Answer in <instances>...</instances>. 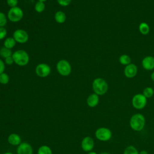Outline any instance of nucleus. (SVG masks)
I'll return each mask as SVG.
<instances>
[{"label":"nucleus","instance_id":"9","mask_svg":"<svg viewBox=\"0 0 154 154\" xmlns=\"http://www.w3.org/2000/svg\"><path fill=\"white\" fill-rule=\"evenodd\" d=\"M13 38L17 43H25L28 40V34L25 30L19 29L14 32Z\"/></svg>","mask_w":154,"mask_h":154},{"label":"nucleus","instance_id":"15","mask_svg":"<svg viewBox=\"0 0 154 154\" xmlns=\"http://www.w3.org/2000/svg\"><path fill=\"white\" fill-rule=\"evenodd\" d=\"M8 141L10 144L13 146L19 145L21 143V138L20 136L16 134H11L9 135Z\"/></svg>","mask_w":154,"mask_h":154},{"label":"nucleus","instance_id":"6","mask_svg":"<svg viewBox=\"0 0 154 154\" xmlns=\"http://www.w3.org/2000/svg\"><path fill=\"white\" fill-rule=\"evenodd\" d=\"M147 103V98L143 94H137L132 99V104L134 108L137 109L144 108Z\"/></svg>","mask_w":154,"mask_h":154},{"label":"nucleus","instance_id":"16","mask_svg":"<svg viewBox=\"0 0 154 154\" xmlns=\"http://www.w3.org/2000/svg\"><path fill=\"white\" fill-rule=\"evenodd\" d=\"M55 19L58 23H63L66 21V16L62 11H58L55 14Z\"/></svg>","mask_w":154,"mask_h":154},{"label":"nucleus","instance_id":"7","mask_svg":"<svg viewBox=\"0 0 154 154\" xmlns=\"http://www.w3.org/2000/svg\"><path fill=\"white\" fill-rule=\"evenodd\" d=\"M96 137L100 141H106L111 139L112 137V132L110 129L106 128H98L95 132Z\"/></svg>","mask_w":154,"mask_h":154},{"label":"nucleus","instance_id":"25","mask_svg":"<svg viewBox=\"0 0 154 154\" xmlns=\"http://www.w3.org/2000/svg\"><path fill=\"white\" fill-rule=\"evenodd\" d=\"M10 80L9 76L5 73H2L0 74V83L2 84H7Z\"/></svg>","mask_w":154,"mask_h":154},{"label":"nucleus","instance_id":"1","mask_svg":"<svg viewBox=\"0 0 154 154\" xmlns=\"http://www.w3.org/2000/svg\"><path fill=\"white\" fill-rule=\"evenodd\" d=\"M146 119L144 116L140 113L135 114L131 117L129 124L131 128L135 131H141L145 126Z\"/></svg>","mask_w":154,"mask_h":154},{"label":"nucleus","instance_id":"26","mask_svg":"<svg viewBox=\"0 0 154 154\" xmlns=\"http://www.w3.org/2000/svg\"><path fill=\"white\" fill-rule=\"evenodd\" d=\"M7 17L4 13L0 11V27H4L7 23Z\"/></svg>","mask_w":154,"mask_h":154},{"label":"nucleus","instance_id":"21","mask_svg":"<svg viewBox=\"0 0 154 154\" xmlns=\"http://www.w3.org/2000/svg\"><path fill=\"white\" fill-rule=\"evenodd\" d=\"M143 94L146 98L152 97L154 94V90L152 87H147L144 89V90L143 91Z\"/></svg>","mask_w":154,"mask_h":154},{"label":"nucleus","instance_id":"5","mask_svg":"<svg viewBox=\"0 0 154 154\" xmlns=\"http://www.w3.org/2000/svg\"><path fill=\"white\" fill-rule=\"evenodd\" d=\"M57 69L58 73L62 76H68L72 71V67L67 60H61L59 61L57 64Z\"/></svg>","mask_w":154,"mask_h":154},{"label":"nucleus","instance_id":"20","mask_svg":"<svg viewBox=\"0 0 154 154\" xmlns=\"http://www.w3.org/2000/svg\"><path fill=\"white\" fill-rule=\"evenodd\" d=\"M119 61L122 64L127 66V65H128L131 63V58L129 55H126V54H123V55H122L120 57Z\"/></svg>","mask_w":154,"mask_h":154},{"label":"nucleus","instance_id":"4","mask_svg":"<svg viewBox=\"0 0 154 154\" xmlns=\"http://www.w3.org/2000/svg\"><path fill=\"white\" fill-rule=\"evenodd\" d=\"M23 16V13L22 9L18 7L11 8L8 12V18L13 22L20 21Z\"/></svg>","mask_w":154,"mask_h":154},{"label":"nucleus","instance_id":"32","mask_svg":"<svg viewBox=\"0 0 154 154\" xmlns=\"http://www.w3.org/2000/svg\"><path fill=\"white\" fill-rule=\"evenodd\" d=\"M139 154H149L146 150H141L139 152Z\"/></svg>","mask_w":154,"mask_h":154},{"label":"nucleus","instance_id":"14","mask_svg":"<svg viewBox=\"0 0 154 154\" xmlns=\"http://www.w3.org/2000/svg\"><path fill=\"white\" fill-rule=\"evenodd\" d=\"M99 101V95H97L96 93H93L90 94L87 99V105L91 108L95 107L97 106Z\"/></svg>","mask_w":154,"mask_h":154},{"label":"nucleus","instance_id":"29","mask_svg":"<svg viewBox=\"0 0 154 154\" xmlns=\"http://www.w3.org/2000/svg\"><path fill=\"white\" fill-rule=\"evenodd\" d=\"M58 3L61 6H67L70 4L71 0H57Z\"/></svg>","mask_w":154,"mask_h":154},{"label":"nucleus","instance_id":"13","mask_svg":"<svg viewBox=\"0 0 154 154\" xmlns=\"http://www.w3.org/2000/svg\"><path fill=\"white\" fill-rule=\"evenodd\" d=\"M142 66L147 70L154 69V57L152 56L146 57L142 61Z\"/></svg>","mask_w":154,"mask_h":154},{"label":"nucleus","instance_id":"18","mask_svg":"<svg viewBox=\"0 0 154 154\" xmlns=\"http://www.w3.org/2000/svg\"><path fill=\"white\" fill-rule=\"evenodd\" d=\"M139 30L142 34L146 35L149 32L150 28L147 23L145 22H142L139 25Z\"/></svg>","mask_w":154,"mask_h":154},{"label":"nucleus","instance_id":"8","mask_svg":"<svg viewBox=\"0 0 154 154\" xmlns=\"http://www.w3.org/2000/svg\"><path fill=\"white\" fill-rule=\"evenodd\" d=\"M35 73L40 77H46L51 73V67L47 64L40 63L36 66Z\"/></svg>","mask_w":154,"mask_h":154},{"label":"nucleus","instance_id":"24","mask_svg":"<svg viewBox=\"0 0 154 154\" xmlns=\"http://www.w3.org/2000/svg\"><path fill=\"white\" fill-rule=\"evenodd\" d=\"M38 154H52V151L49 147L42 146L38 149Z\"/></svg>","mask_w":154,"mask_h":154},{"label":"nucleus","instance_id":"3","mask_svg":"<svg viewBox=\"0 0 154 154\" xmlns=\"http://www.w3.org/2000/svg\"><path fill=\"white\" fill-rule=\"evenodd\" d=\"M12 57L14 62L20 66H26L29 60L28 54L23 50H18L14 52L12 55Z\"/></svg>","mask_w":154,"mask_h":154},{"label":"nucleus","instance_id":"22","mask_svg":"<svg viewBox=\"0 0 154 154\" xmlns=\"http://www.w3.org/2000/svg\"><path fill=\"white\" fill-rule=\"evenodd\" d=\"M123 154H139V152L134 146H129L125 149Z\"/></svg>","mask_w":154,"mask_h":154},{"label":"nucleus","instance_id":"19","mask_svg":"<svg viewBox=\"0 0 154 154\" xmlns=\"http://www.w3.org/2000/svg\"><path fill=\"white\" fill-rule=\"evenodd\" d=\"M13 54L12 52L11 51V49H8L5 47H3L2 48H1L0 49V55L4 58H6L8 57H11L12 56Z\"/></svg>","mask_w":154,"mask_h":154},{"label":"nucleus","instance_id":"28","mask_svg":"<svg viewBox=\"0 0 154 154\" xmlns=\"http://www.w3.org/2000/svg\"><path fill=\"white\" fill-rule=\"evenodd\" d=\"M7 4L11 7H16L18 3V0H7Z\"/></svg>","mask_w":154,"mask_h":154},{"label":"nucleus","instance_id":"11","mask_svg":"<svg viewBox=\"0 0 154 154\" xmlns=\"http://www.w3.org/2000/svg\"><path fill=\"white\" fill-rule=\"evenodd\" d=\"M137 73V67L134 64H129L126 66L124 70L125 75L128 78H132L136 76Z\"/></svg>","mask_w":154,"mask_h":154},{"label":"nucleus","instance_id":"27","mask_svg":"<svg viewBox=\"0 0 154 154\" xmlns=\"http://www.w3.org/2000/svg\"><path fill=\"white\" fill-rule=\"evenodd\" d=\"M7 35V30L4 27H0V40L5 37Z\"/></svg>","mask_w":154,"mask_h":154},{"label":"nucleus","instance_id":"23","mask_svg":"<svg viewBox=\"0 0 154 154\" xmlns=\"http://www.w3.org/2000/svg\"><path fill=\"white\" fill-rule=\"evenodd\" d=\"M45 9V4L44 2L38 1L35 4V10L37 13H42Z\"/></svg>","mask_w":154,"mask_h":154},{"label":"nucleus","instance_id":"31","mask_svg":"<svg viewBox=\"0 0 154 154\" xmlns=\"http://www.w3.org/2000/svg\"><path fill=\"white\" fill-rule=\"evenodd\" d=\"M5 70V64L4 61L0 59V74L4 73Z\"/></svg>","mask_w":154,"mask_h":154},{"label":"nucleus","instance_id":"37","mask_svg":"<svg viewBox=\"0 0 154 154\" xmlns=\"http://www.w3.org/2000/svg\"><path fill=\"white\" fill-rule=\"evenodd\" d=\"M38 1H41V2H45V1H46V0H38Z\"/></svg>","mask_w":154,"mask_h":154},{"label":"nucleus","instance_id":"17","mask_svg":"<svg viewBox=\"0 0 154 154\" xmlns=\"http://www.w3.org/2000/svg\"><path fill=\"white\" fill-rule=\"evenodd\" d=\"M16 40H14V38L13 37H8L7 38L5 39V40L4 41V47L11 49V48H14V46L16 45Z\"/></svg>","mask_w":154,"mask_h":154},{"label":"nucleus","instance_id":"34","mask_svg":"<svg viewBox=\"0 0 154 154\" xmlns=\"http://www.w3.org/2000/svg\"><path fill=\"white\" fill-rule=\"evenodd\" d=\"M88 154H97L96 152H90Z\"/></svg>","mask_w":154,"mask_h":154},{"label":"nucleus","instance_id":"33","mask_svg":"<svg viewBox=\"0 0 154 154\" xmlns=\"http://www.w3.org/2000/svg\"><path fill=\"white\" fill-rule=\"evenodd\" d=\"M151 79H152V81H154V72L151 75Z\"/></svg>","mask_w":154,"mask_h":154},{"label":"nucleus","instance_id":"30","mask_svg":"<svg viewBox=\"0 0 154 154\" xmlns=\"http://www.w3.org/2000/svg\"><path fill=\"white\" fill-rule=\"evenodd\" d=\"M5 63L7 65H11L14 63V60H13V58L12 56L8 57L5 58Z\"/></svg>","mask_w":154,"mask_h":154},{"label":"nucleus","instance_id":"10","mask_svg":"<svg viewBox=\"0 0 154 154\" xmlns=\"http://www.w3.org/2000/svg\"><path fill=\"white\" fill-rule=\"evenodd\" d=\"M94 140L90 137H85L81 142L82 149L85 152L91 151L94 147Z\"/></svg>","mask_w":154,"mask_h":154},{"label":"nucleus","instance_id":"36","mask_svg":"<svg viewBox=\"0 0 154 154\" xmlns=\"http://www.w3.org/2000/svg\"><path fill=\"white\" fill-rule=\"evenodd\" d=\"M4 154H13V153H11V152H6V153H5Z\"/></svg>","mask_w":154,"mask_h":154},{"label":"nucleus","instance_id":"2","mask_svg":"<svg viewBox=\"0 0 154 154\" xmlns=\"http://www.w3.org/2000/svg\"><path fill=\"white\" fill-rule=\"evenodd\" d=\"M92 87L94 93L97 95H103L105 94L108 88L107 82L101 78H96L93 81Z\"/></svg>","mask_w":154,"mask_h":154},{"label":"nucleus","instance_id":"35","mask_svg":"<svg viewBox=\"0 0 154 154\" xmlns=\"http://www.w3.org/2000/svg\"><path fill=\"white\" fill-rule=\"evenodd\" d=\"M100 154H110V153H108V152H102V153H100Z\"/></svg>","mask_w":154,"mask_h":154},{"label":"nucleus","instance_id":"12","mask_svg":"<svg viewBox=\"0 0 154 154\" xmlns=\"http://www.w3.org/2000/svg\"><path fill=\"white\" fill-rule=\"evenodd\" d=\"M17 154H32V149L31 145L27 143H22L17 149Z\"/></svg>","mask_w":154,"mask_h":154}]
</instances>
